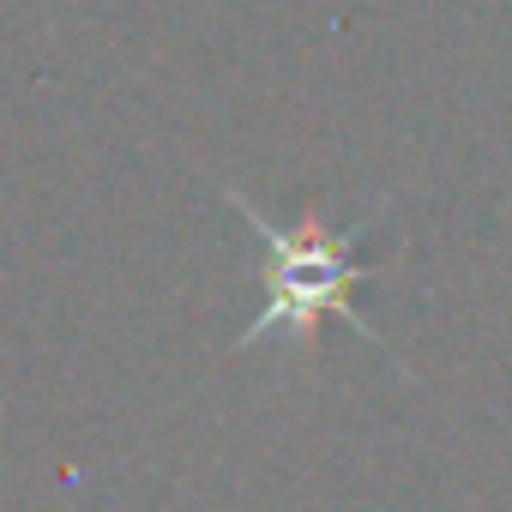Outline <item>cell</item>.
<instances>
[{"label":"cell","instance_id":"1","mask_svg":"<svg viewBox=\"0 0 512 512\" xmlns=\"http://www.w3.org/2000/svg\"><path fill=\"white\" fill-rule=\"evenodd\" d=\"M211 181L241 211V223L260 235V314H253V326L235 338V356L260 350V344H290L296 356H308L326 314H338L356 338H368L374 350L392 356V344L368 326V314H356V290L380 278L374 266H362V253H356L368 241V223H350V229H332L320 217L278 223L260 199H247L223 169H211Z\"/></svg>","mask_w":512,"mask_h":512}]
</instances>
